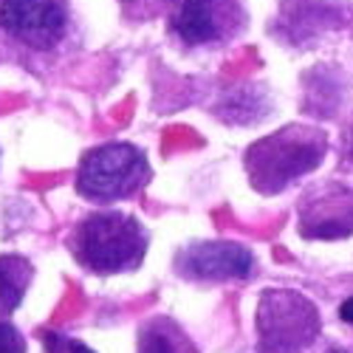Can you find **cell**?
Returning a JSON list of instances; mask_svg holds the SVG:
<instances>
[{"mask_svg": "<svg viewBox=\"0 0 353 353\" xmlns=\"http://www.w3.org/2000/svg\"><path fill=\"white\" fill-rule=\"evenodd\" d=\"M40 342H43L46 353H97L91 345H85L82 339L60 334V331H48V328L40 331Z\"/></svg>", "mask_w": 353, "mask_h": 353, "instance_id": "obj_12", "label": "cell"}, {"mask_svg": "<svg viewBox=\"0 0 353 353\" xmlns=\"http://www.w3.org/2000/svg\"><path fill=\"white\" fill-rule=\"evenodd\" d=\"M328 353H350V350H345V347H334V350H328Z\"/></svg>", "mask_w": 353, "mask_h": 353, "instance_id": "obj_15", "label": "cell"}, {"mask_svg": "<svg viewBox=\"0 0 353 353\" xmlns=\"http://www.w3.org/2000/svg\"><path fill=\"white\" fill-rule=\"evenodd\" d=\"M179 0H119L122 14L133 23H147V20H156L159 14H167L175 9Z\"/></svg>", "mask_w": 353, "mask_h": 353, "instance_id": "obj_11", "label": "cell"}, {"mask_svg": "<svg viewBox=\"0 0 353 353\" xmlns=\"http://www.w3.org/2000/svg\"><path fill=\"white\" fill-rule=\"evenodd\" d=\"M153 181L150 159L130 141H108L88 150L77 167V195L97 207H110L116 201H130Z\"/></svg>", "mask_w": 353, "mask_h": 353, "instance_id": "obj_4", "label": "cell"}, {"mask_svg": "<svg viewBox=\"0 0 353 353\" xmlns=\"http://www.w3.org/2000/svg\"><path fill=\"white\" fill-rule=\"evenodd\" d=\"M249 14L241 0H179L170 12V34L184 48H221L243 34Z\"/></svg>", "mask_w": 353, "mask_h": 353, "instance_id": "obj_6", "label": "cell"}, {"mask_svg": "<svg viewBox=\"0 0 353 353\" xmlns=\"http://www.w3.org/2000/svg\"><path fill=\"white\" fill-rule=\"evenodd\" d=\"M77 48L79 23L71 0H0V63L43 77Z\"/></svg>", "mask_w": 353, "mask_h": 353, "instance_id": "obj_1", "label": "cell"}, {"mask_svg": "<svg viewBox=\"0 0 353 353\" xmlns=\"http://www.w3.org/2000/svg\"><path fill=\"white\" fill-rule=\"evenodd\" d=\"M0 353H26V336L9 319H0Z\"/></svg>", "mask_w": 353, "mask_h": 353, "instance_id": "obj_13", "label": "cell"}, {"mask_svg": "<svg viewBox=\"0 0 353 353\" xmlns=\"http://www.w3.org/2000/svg\"><path fill=\"white\" fill-rule=\"evenodd\" d=\"M136 353H201V347L172 316L153 314L139 322Z\"/></svg>", "mask_w": 353, "mask_h": 353, "instance_id": "obj_9", "label": "cell"}, {"mask_svg": "<svg viewBox=\"0 0 353 353\" xmlns=\"http://www.w3.org/2000/svg\"><path fill=\"white\" fill-rule=\"evenodd\" d=\"M34 266L23 254H0V319H9L26 300Z\"/></svg>", "mask_w": 353, "mask_h": 353, "instance_id": "obj_10", "label": "cell"}, {"mask_svg": "<svg viewBox=\"0 0 353 353\" xmlns=\"http://www.w3.org/2000/svg\"><path fill=\"white\" fill-rule=\"evenodd\" d=\"M257 350L260 353H305L322 328L316 305L291 288H269L257 300Z\"/></svg>", "mask_w": 353, "mask_h": 353, "instance_id": "obj_5", "label": "cell"}, {"mask_svg": "<svg viewBox=\"0 0 353 353\" xmlns=\"http://www.w3.org/2000/svg\"><path fill=\"white\" fill-rule=\"evenodd\" d=\"M339 319L347 322V325H353V297H347V300L339 305Z\"/></svg>", "mask_w": 353, "mask_h": 353, "instance_id": "obj_14", "label": "cell"}, {"mask_svg": "<svg viewBox=\"0 0 353 353\" xmlns=\"http://www.w3.org/2000/svg\"><path fill=\"white\" fill-rule=\"evenodd\" d=\"M65 249L79 269L97 277L128 274L144 263L150 249V232L128 212H91L68 229Z\"/></svg>", "mask_w": 353, "mask_h": 353, "instance_id": "obj_2", "label": "cell"}, {"mask_svg": "<svg viewBox=\"0 0 353 353\" xmlns=\"http://www.w3.org/2000/svg\"><path fill=\"white\" fill-rule=\"evenodd\" d=\"M328 153V133L311 125H285L249 144L243 167L252 190L260 195H280L294 181L316 170Z\"/></svg>", "mask_w": 353, "mask_h": 353, "instance_id": "obj_3", "label": "cell"}, {"mask_svg": "<svg viewBox=\"0 0 353 353\" xmlns=\"http://www.w3.org/2000/svg\"><path fill=\"white\" fill-rule=\"evenodd\" d=\"M254 272V254L234 241H192L175 254V274L187 283H232Z\"/></svg>", "mask_w": 353, "mask_h": 353, "instance_id": "obj_7", "label": "cell"}, {"mask_svg": "<svg viewBox=\"0 0 353 353\" xmlns=\"http://www.w3.org/2000/svg\"><path fill=\"white\" fill-rule=\"evenodd\" d=\"M297 229L308 241H342L353 234V190L336 181L311 187L297 207Z\"/></svg>", "mask_w": 353, "mask_h": 353, "instance_id": "obj_8", "label": "cell"}]
</instances>
